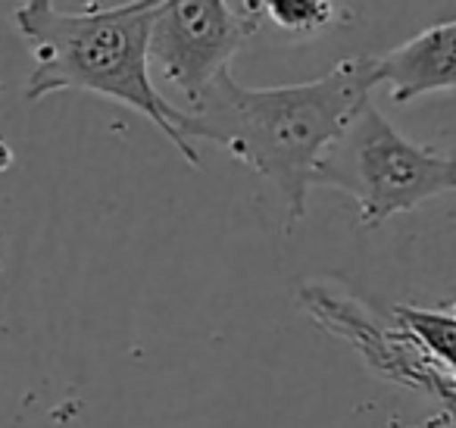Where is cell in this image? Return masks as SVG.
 I'll list each match as a JSON object with an SVG mask.
<instances>
[{
	"label": "cell",
	"instance_id": "6da1fadb",
	"mask_svg": "<svg viewBox=\"0 0 456 428\" xmlns=\"http://www.w3.org/2000/svg\"><path fill=\"white\" fill-rule=\"evenodd\" d=\"M375 85V57H347L313 82L275 88H248L225 70L184 110V135L222 147L275 185L294 228L306 213L319 166L362 113Z\"/></svg>",
	"mask_w": 456,
	"mask_h": 428
},
{
	"label": "cell",
	"instance_id": "7a4b0ae2",
	"mask_svg": "<svg viewBox=\"0 0 456 428\" xmlns=\"http://www.w3.org/2000/svg\"><path fill=\"white\" fill-rule=\"evenodd\" d=\"M163 0H122L60 10L53 0H20L13 22L32 45L35 66L26 78V101L57 91H91L132 107L200 166L194 141L184 135V110L172 107L151 76V38Z\"/></svg>",
	"mask_w": 456,
	"mask_h": 428
},
{
	"label": "cell",
	"instance_id": "3957f363",
	"mask_svg": "<svg viewBox=\"0 0 456 428\" xmlns=\"http://www.w3.org/2000/svg\"><path fill=\"white\" fill-rule=\"evenodd\" d=\"M316 185L347 191L362 228H375L397 213L456 191V153L403 138L372 103L319 166Z\"/></svg>",
	"mask_w": 456,
	"mask_h": 428
},
{
	"label": "cell",
	"instance_id": "277c9868",
	"mask_svg": "<svg viewBox=\"0 0 456 428\" xmlns=\"http://www.w3.org/2000/svg\"><path fill=\"white\" fill-rule=\"evenodd\" d=\"M256 26L254 7L235 10L228 0H163L153 22L151 66L194 107L209 82L232 70L228 63Z\"/></svg>",
	"mask_w": 456,
	"mask_h": 428
},
{
	"label": "cell",
	"instance_id": "5b68a950",
	"mask_svg": "<svg viewBox=\"0 0 456 428\" xmlns=\"http://www.w3.org/2000/svg\"><path fill=\"white\" fill-rule=\"evenodd\" d=\"M375 82L387 85L394 103L456 91V20L422 29L400 47L375 57Z\"/></svg>",
	"mask_w": 456,
	"mask_h": 428
},
{
	"label": "cell",
	"instance_id": "8992f818",
	"mask_svg": "<svg viewBox=\"0 0 456 428\" xmlns=\"http://www.w3.org/2000/svg\"><path fill=\"white\" fill-rule=\"evenodd\" d=\"M397 325L419 341L456 394V307H397Z\"/></svg>",
	"mask_w": 456,
	"mask_h": 428
},
{
	"label": "cell",
	"instance_id": "52a82bcc",
	"mask_svg": "<svg viewBox=\"0 0 456 428\" xmlns=\"http://www.w3.org/2000/svg\"><path fill=\"white\" fill-rule=\"evenodd\" d=\"M256 16H266L288 35H319L335 22V0H254Z\"/></svg>",
	"mask_w": 456,
	"mask_h": 428
},
{
	"label": "cell",
	"instance_id": "ba28073f",
	"mask_svg": "<svg viewBox=\"0 0 456 428\" xmlns=\"http://www.w3.org/2000/svg\"><path fill=\"white\" fill-rule=\"evenodd\" d=\"M410 428H456V419L450 413H435V416H428V419H422V422H416V425H410Z\"/></svg>",
	"mask_w": 456,
	"mask_h": 428
},
{
	"label": "cell",
	"instance_id": "9c48e42d",
	"mask_svg": "<svg viewBox=\"0 0 456 428\" xmlns=\"http://www.w3.org/2000/svg\"><path fill=\"white\" fill-rule=\"evenodd\" d=\"M444 413H450V416H453V419H456V407H453V409H444Z\"/></svg>",
	"mask_w": 456,
	"mask_h": 428
}]
</instances>
